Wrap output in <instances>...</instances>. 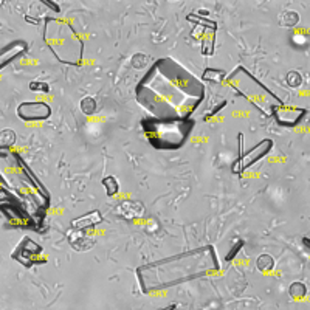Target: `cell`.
Instances as JSON below:
<instances>
[{
    "label": "cell",
    "mask_w": 310,
    "mask_h": 310,
    "mask_svg": "<svg viewBox=\"0 0 310 310\" xmlns=\"http://www.w3.org/2000/svg\"><path fill=\"white\" fill-rule=\"evenodd\" d=\"M81 111H82L85 115H92V114H95V111H96V101H95L92 96H85V98H82V101H81Z\"/></svg>",
    "instance_id": "12"
},
{
    "label": "cell",
    "mask_w": 310,
    "mask_h": 310,
    "mask_svg": "<svg viewBox=\"0 0 310 310\" xmlns=\"http://www.w3.org/2000/svg\"><path fill=\"white\" fill-rule=\"evenodd\" d=\"M102 185L106 186L107 195H115V194L118 192V189H120L118 181H117L115 177H106V178L102 180Z\"/></svg>",
    "instance_id": "13"
},
{
    "label": "cell",
    "mask_w": 310,
    "mask_h": 310,
    "mask_svg": "<svg viewBox=\"0 0 310 310\" xmlns=\"http://www.w3.org/2000/svg\"><path fill=\"white\" fill-rule=\"evenodd\" d=\"M287 82H288L290 87H299V85H301V76H299V73H295V71L288 73Z\"/></svg>",
    "instance_id": "16"
},
{
    "label": "cell",
    "mask_w": 310,
    "mask_h": 310,
    "mask_svg": "<svg viewBox=\"0 0 310 310\" xmlns=\"http://www.w3.org/2000/svg\"><path fill=\"white\" fill-rule=\"evenodd\" d=\"M298 22H299V16L295 11H285L281 16V24L284 27H295L298 25Z\"/></svg>",
    "instance_id": "11"
},
{
    "label": "cell",
    "mask_w": 310,
    "mask_h": 310,
    "mask_svg": "<svg viewBox=\"0 0 310 310\" xmlns=\"http://www.w3.org/2000/svg\"><path fill=\"white\" fill-rule=\"evenodd\" d=\"M39 253H41V247L38 244H34L33 241L27 239L25 244L19 248V251L14 254V258L19 259V262H22L25 265H31L33 258L36 256V254H39Z\"/></svg>",
    "instance_id": "4"
},
{
    "label": "cell",
    "mask_w": 310,
    "mask_h": 310,
    "mask_svg": "<svg viewBox=\"0 0 310 310\" xmlns=\"http://www.w3.org/2000/svg\"><path fill=\"white\" fill-rule=\"evenodd\" d=\"M30 88L33 90V92H48V85L45 84V82H31L30 84Z\"/></svg>",
    "instance_id": "19"
},
{
    "label": "cell",
    "mask_w": 310,
    "mask_h": 310,
    "mask_svg": "<svg viewBox=\"0 0 310 310\" xmlns=\"http://www.w3.org/2000/svg\"><path fill=\"white\" fill-rule=\"evenodd\" d=\"M256 265L261 271H270V270H273V267H275V261H273L270 254H261L256 261Z\"/></svg>",
    "instance_id": "10"
},
{
    "label": "cell",
    "mask_w": 310,
    "mask_h": 310,
    "mask_svg": "<svg viewBox=\"0 0 310 310\" xmlns=\"http://www.w3.org/2000/svg\"><path fill=\"white\" fill-rule=\"evenodd\" d=\"M70 244L78 251H85V250H90L93 247L95 239L92 238V236H84V234H79L78 231H75L70 236Z\"/></svg>",
    "instance_id": "8"
},
{
    "label": "cell",
    "mask_w": 310,
    "mask_h": 310,
    "mask_svg": "<svg viewBox=\"0 0 310 310\" xmlns=\"http://www.w3.org/2000/svg\"><path fill=\"white\" fill-rule=\"evenodd\" d=\"M288 293H290L291 298L301 299V298H304L307 295V287L302 282H293V284L290 285V288H288Z\"/></svg>",
    "instance_id": "9"
},
{
    "label": "cell",
    "mask_w": 310,
    "mask_h": 310,
    "mask_svg": "<svg viewBox=\"0 0 310 310\" xmlns=\"http://www.w3.org/2000/svg\"><path fill=\"white\" fill-rule=\"evenodd\" d=\"M132 65H134L135 68L146 67V65H148V58H146L144 54H135L134 59H132Z\"/></svg>",
    "instance_id": "17"
},
{
    "label": "cell",
    "mask_w": 310,
    "mask_h": 310,
    "mask_svg": "<svg viewBox=\"0 0 310 310\" xmlns=\"http://www.w3.org/2000/svg\"><path fill=\"white\" fill-rule=\"evenodd\" d=\"M271 146H273V141L271 140H264L262 143H259L256 148H253L247 155H244L239 161H238V168H233L234 172H242L245 171L248 166H251L253 163H256L261 157H264L270 149H271Z\"/></svg>",
    "instance_id": "3"
},
{
    "label": "cell",
    "mask_w": 310,
    "mask_h": 310,
    "mask_svg": "<svg viewBox=\"0 0 310 310\" xmlns=\"http://www.w3.org/2000/svg\"><path fill=\"white\" fill-rule=\"evenodd\" d=\"M17 114L24 121H41L47 120L51 114V109L48 104L39 102H22L17 109Z\"/></svg>",
    "instance_id": "2"
},
{
    "label": "cell",
    "mask_w": 310,
    "mask_h": 310,
    "mask_svg": "<svg viewBox=\"0 0 310 310\" xmlns=\"http://www.w3.org/2000/svg\"><path fill=\"white\" fill-rule=\"evenodd\" d=\"M101 214L99 211H90L88 214H84L78 219H75V221L71 222V227L75 230H85V228H90V227H95L98 224H101Z\"/></svg>",
    "instance_id": "7"
},
{
    "label": "cell",
    "mask_w": 310,
    "mask_h": 310,
    "mask_svg": "<svg viewBox=\"0 0 310 310\" xmlns=\"http://www.w3.org/2000/svg\"><path fill=\"white\" fill-rule=\"evenodd\" d=\"M27 48V45L21 41H17L14 44H11L10 47H7L5 50L0 51V68L5 67L7 64H10L13 59H16L19 54L24 53V50Z\"/></svg>",
    "instance_id": "6"
},
{
    "label": "cell",
    "mask_w": 310,
    "mask_h": 310,
    "mask_svg": "<svg viewBox=\"0 0 310 310\" xmlns=\"http://www.w3.org/2000/svg\"><path fill=\"white\" fill-rule=\"evenodd\" d=\"M118 214L124 219H129V221H132V219L135 217H140L143 216V205L140 202H137V200H126V202H123L118 208H117Z\"/></svg>",
    "instance_id": "5"
},
{
    "label": "cell",
    "mask_w": 310,
    "mask_h": 310,
    "mask_svg": "<svg viewBox=\"0 0 310 310\" xmlns=\"http://www.w3.org/2000/svg\"><path fill=\"white\" fill-rule=\"evenodd\" d=\"M16 141V134L13 131H4V132H0V143L5 144V146H11L13 143Z\"/></svg>",
    "instance_id": "15"
},
{
    "label": "cell",
    "mask_w": 310,
    "mask_h": 310,
    "mask_svg": "<svg viewBox=\"0 0 310 310\" xmlns=\"http://www.w3.org/2000/svg\"><path fill=\"white\" fill-rule=\"evenodd\" d=\"M151 143L160 149H175L183 144L188 135V127L185 121H172V123H158L152 124L148 134Z\"/></svg>",
    "instance_id": "1"
},
{
    "label": "cell",
    "mask_w": 310,
    "mask_h": 310,
    "mask_svg": "<svg viewBox=\"0 0 310 310\" xmlns=\"http://www.w3.org/2000/svg\"><path fill=\"white\" fill-rule=\"evenodd\" d=\"M203 78L208 81H213V82H221L225 78V73L222 70H206Z\"/></svg>",
    "instance_id": "14"
},
{
    "label": "cell",
    "mask_w": 310,
    "mask_h": 310,
    "mask_svg": "<svg viewBox=\"0 0 310 310\" xmlns=\"http://www.w3.org/2000/svg\"><path fill=\"white\" fill-rule=\"evenodd\" d=\"M205 42H203V54H210V53H213V41H214V38H213V33L211 34H208V36H205Z\"/></svg>",
    "instance_id": "18"
}]
</instances>
